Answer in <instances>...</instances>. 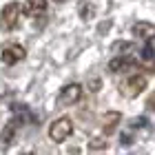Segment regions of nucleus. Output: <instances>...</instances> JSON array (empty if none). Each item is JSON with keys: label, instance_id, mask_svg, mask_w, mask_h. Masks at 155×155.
Segmentation results:
<instances>
[{"label": "nucleus", "instance_id": "9d476101", "mask_svg": "<svg viewBox=\"0 0 155 155\" xmlns=\"http://www.w3.org/2000/svg\"><path fill=\"white\" fill-rule=\"evenodd\" d=\"M13 137H16V126L7 124L2 129V133H0V149H7V146L13 142Z\"/></svg>", "mask_w": 155, "mask_h": 155}, {"label": "nucleus", "instance_id": "7ed1b4c3", "mask_svg": "<svg viewBox=\"0 0 155 155\" xmlns=\"http://www.w3.org/2000/svg\"><path fill=\"white\" fill-rule=\"evenodd\" d=\"M20 18H22V7L18 2H9L0 11V27H2L5 31H11L13 27H18Z\"/></svg>", "mask_w": 155, "mask_h": 155}, {"label": "nucleus", "instance_id": "f03ea898", "mask_svg": "<svg viewBox=\"0 0 155 155\" xmlns=\"http://www.w3.org/2000/svg\"><path fill=\"white\" fill-rule=\"evenodd\" d=\"M71 133H73V120L69 117V115L58 117L51 126H49V137H51L55 144H62L69 135H71Z\"/></svg>", "mask_w": 155, "mask_h": 155}, {"label": "nucleus", "instance_id": "0eeeda50", "mask_svg": "<svg viewBox=\"0 0 155 155\" xmlns=\"http://www.w3.org/2000/svg\"><path fill=\"white\" fill-rule=\"evenodd\" d=\"M47 11V0H27L25 2V13L29 18H40Z\"/></svg>", "mask_w": 155, "mask_h": 155}, {"label": "nucleus", "instance_id": "f8f14e48", "mask_svg": "<svg viewBox=\"0 0 155 155\" xmlns=\"http://www.w3.org/2000/svg\"><path fill=\"white\" fill-rule=\"evenodd\" d=\"M53 2H64V0H53Z\"/></svg>", "mask_w": 155, "mask_h": 155}, {"label": "nucleus", "instance_id": "1a4fd4ad", "mask_svg": "<svg viewBox=\"0 0 155 155\" xmlns=\"http://www.w3.org/2000/svg\"><path fill=\"white\" fill-rule=\"evenodd\" d=\"M133 33H135L137 38H142V40H151L153 33H155V27L151 22H137L133 27Z\"/></svg>", "mask_w": 155, "mask_h": 155}, {"label": "nucleus", "instance_id": "423d86ee", "mask_svg": "<svg viewBox=\"0 0 155 155\" xmlns=\"http://www.w3.org/2000/svg\"><path fill=\"white\" fill-rule=\"evenodd\" d=\"M133 67H137V62L129 58V55H120V58H113L109 62V71L111 73H124V71H131Z\"/></svg>", "mask_w": 155, "mask_h": 155}, {"label": "nucleus", "instance_id": "39448f33", "mask_svg": "<svg viewBox=\"0 0 155 155\" xmlns=\"http://www.w3.org/2000/svg\"><path fill=\"white\" fill-rule=\"evenodd\" d=\"M82 97V87L80 84H67L58 93V107H71V104L80 102Z\"/></svg>", "mask_w": 155, "mask_h": 155}, {"label": "nucleus", "instance_id": "6e6552de", "mask_svg": "<svg viewBox=\"0 0 155 155\" xmlns=\"http://www.w3.org/2000/svg\"><path fill=\"white\" fill-rule=\"evenodd\" d=\"M120 120L122 115L117 113V111H109V113L102 115V126H104V133H113V129L120 124Z\"/></svg>", "mask_w": 155, "mask_h": 155}, {"label": "nucleus", "instance_id": "f257e3e1", "mask_svg": "<svg viewBox=\"0 0 155 155\" xmlns=\"http://www.w3.org/2000/svg\"><path fill=\"white\" fill-rule=\"evenodd\" d=\"M146 87H149L146 75L133 73V75H129L122 84H120V93H122L124 97H137L140 93H144V91H146Z\"/></svg>", "mask_w": 155, "mask_h": 155}, {"label": "nucleus", "instance_id": "20e7f679", "mask_svg": "<svg viewBox=\"0 0 155 155\" xmlns=\"http://www.w3.org/2000/svg\"><path fill=\"white\" fill-rule=\"evenodd\" d=\"M25 58H27V51H25L22 45H18V42L5 45L2 51H0V60H2V64H7V67L18 64V62H22Z\"/></svg>", "mask_w": 155, "mask_h": 155}, {"label": "nucleus", "instance_id": "9b49d317", "mask_svg": "<svg viewBox=\"0 0 155 155\" xmlns=\"http://www.w3.org/2000/svg\"><path fill=\"white\" fill-rule=\"evenodd\" d=\"M142 58H144V62H153V38L151 40H144V49H142Z\"/></svg>", "mask_w": 155, "mask_h": 155}]
</instances>
